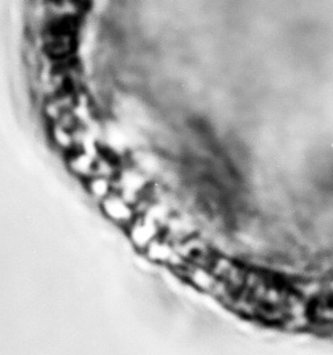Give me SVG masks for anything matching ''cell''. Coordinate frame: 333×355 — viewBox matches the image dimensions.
<instances>
[{"label": "cell", "mask_w": 333, "mask_h": 355, "mask_svg": "<svg viewBox=\"0 0 333 355\" xmlns=\"http://www.w3.org/2000/svg\"><path fill=\"white\" fill-rule=\"evenodd\" d=\"M102 209L105 214L119 224H129L134 222V212L130 206L118 195L109 193L105 199H102Z\"/></svg>", "instance_id": "obj_1"}, {"label": "cell", "mask_w": 333, "mask_h": 355, "mask_svg": "<svg viewBox=\"0 0 333 355\" xmlns=\"http://www.w3.org/2000/svg\"><path fill=\"white\" fill-rule=\"evenodd\" d=\"M312 309L318 318L333 320V292L319 298Z\"/></svg>", "instance_id": "obj_2"}, {"label": "cell", "mask_w": 333, "mask_h": 355, "mask_svg": "<svg viewBox=\"0 0 333 355\" xmlns=\"http://www.w3.org/2000/svg\"><path fill=\"white\" fill-rule=\"evenodd\" d=\"M109 190H110V183L107 179L105 178H97L90 180V191L97 195L98 198L105 199L109 195Z\"/></svg>", "instance_id": "obj_3"}]
</instances>
